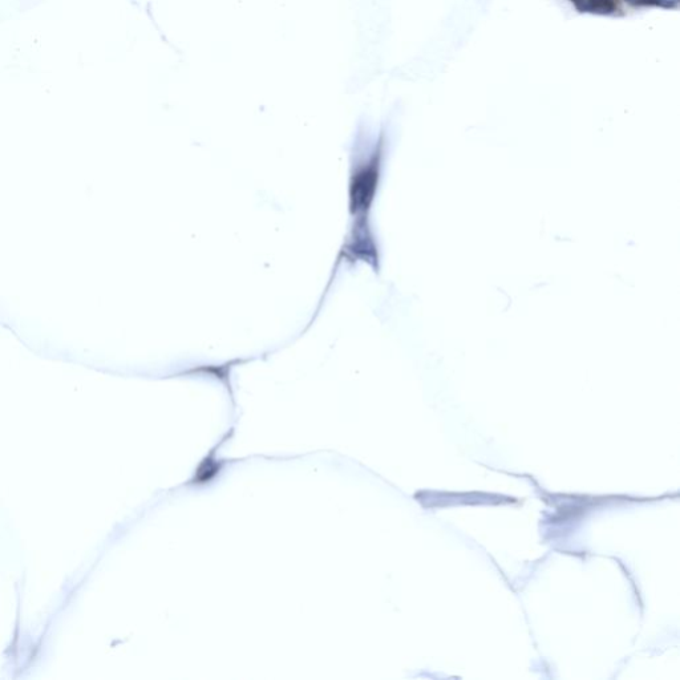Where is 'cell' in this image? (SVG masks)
I'll return each instance as SVG.
<instances>
[{
	"instance_id": "6da1fadb",
	"label": "cell",
	"mask_w": 680,
	"mask_h": 680,
	"mask_svg": "<svg viewBox=\"0 0 680 680\" xmlns=\"http://www.w3.org/2000/svg\"><path fill=\"white\" fill-rule=\"evenodd\" d=\"M383 157L384 143L380 139L371 155L352 168L348 181V212L354 221H368L382 178Z\"/></svg>"
},
{
	"instance_id": "7a4b0ae2",
	"label": "cell",
	"mask_w": 680,
	"mask_h": 680,
	"mask_svg": "<svg viewBox=\"0 0 680 680\" xmlns=\"http://www.w3.org/2000/svg\"><path fill=\"white\" fill-rule=\"evenodd\" d=\"M376 250L378 249H376L368 221H354V226L340 249L338 262H376L378 261Z\"/></svg>"
},
{
	"instance_id": "3957f363",
	"label": "cell",
	"mask_w": 680,
	"mask_h": 680,
	"mask_svg": "<svg viewBox=\"0 0 680 680\" xmlns=\"http://www.w3.org/2000/svg\"><path fill=\"white\" fill-rule=\"evenodd\" d=\"M218 447H220V445H217V447L214 448L213 451L201 461L200 465H198L196 469V473H194V476L192 477V480L189 481L188 485L208 484L210 481H213L218 475H220L222 468H224L225 461L217 459L216 451Z\"/></svg>"
}]
</instances>
